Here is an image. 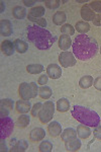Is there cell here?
Masks as SVG:
<instances>
[{"label":"cell","mask_w":101,"mask_h":152,"mask_svg":"<svg viewBox=\"0 0 101 152\" xmlns=\"http://www.w3.org/2000/svg\"><path fill=\"white\" fill-rule=\"evenodd\" d=\"M72 49L77 59L86 61L96 56L98 52V44L95 39L86 35H79L73 42Z\"/></svg>","instance_id":"cell-1"},{"label":"cell","mask_w":101,"mask_h":152,"mask_svg":"<svg viewBox=\"0 0 101 152\" xmlns=\"http://www.w3.org/2000/svg\"><path fill=\"white\" fill-rule=\"evenodd\" d=\"M26 31L28 41L39 50H49L57 41V38L52 35L51 31L39 26H28Z\"/></svg>","instance_id":"cell-2"},{"label":"cell","mask_w":101,"mask_h":152,"mask_svg":"<svg viewBox=\"0 0 101 152\" xmlns=\"http://www.w3.org/2000/svg\"><path fill=\"white\" fill-rule=\"evenodd\" d=\"M71 114L79 123L86 125V126L95 128L100 124V117L98 116L97 113L82 105H74Z\"/></svg>","instance_id":"cell-3"},{"label":"cell","mask_w":101,"mask_h":152,"mask_svg":"<svg viewBox=\"0 0 101 152\" xmlns=\"http://www.w3.org/2000/svg\"><path fill=\"white\" fill-rule=\"evenodd\" d=\"M54 113H55V104L53 102L48 100L45 104H43V107L39 114V121L43 124L50 123L54 117Z\"/></svg>","instance_id":"cell-4"},{"label":"cell","mask_w":101,"mask_h":152,"mask_svg":"<svg viewBox=\"0 0 101 152\" xmlns=\"http://www.w3.org/2000/svg\"><path fill=\"white\" fill-rule=\"evenodd\" d=\"M14 128V123L11 118L4 117L0 119V138L4 140L7 137L10 136Z\"/></svg>","instance_id":"cell-5"},{"label":"cell","mask_w":101,"mask_h":152,"mask_svg":"<svg viewBox=\"0 0 101 152\" xmlns=\"http://www.w3.org/2000/svg\"><path fill=\"white\" fill-rule=\"evenodd\" d=\"M59 62L62 67L64 68H69L72 67V66L76 65V59L74 57V54L72 52H61V54L59 55Z\"/></svg>","instance_id":"cell-6"},{"label":"cell","mask_w":101,"mask_h":152,"mask_svg":"<svg viewBox=\"0 0 101 152\" xmlns=\"http://www.w3.org/2000/svg\"><path fill=\"white\" fill-rule=\"evenodd\" d=\"M18 94L20 95L21 99L29 100L31 99H33V92H31V85L26 82H23L20 85H19Z\"/></svg>","instance_id":"cell-7"},{"label":"cell","mask_w":101,"mask_h":152,"mask_svg":"<svg viewBox=\"0 0 101 152\" xmlns=\"http://www.w3.org/2000/svg\"><path fill=\"white\" fill-rule=\"evenodd\" d=\"M46 136V131L43 128H34L29 133V141L31 142H39L45 139Z\"/></svg>","instance_id":"cell-8"},{"label":"cell","mask_w":101,"mask_h":152,"mask_svg":"<svg viewBox=\"0 0 101 152\" xmlns=\"http://www.w3.org/2000/svg\"><path fill=\"white\" fill-rule=\"evenodd\" d=\"M47 74L52 79H59L62 76V68L57 64H50L47 67Z\"/></svg>","instance_id":"cell-9"},{"label":"cell","mask_w":101,"mask_h":152,"mask_svg":"<svg viewBox=\"0 0 101 152\" xmlns=\"http://www.w3.org/2000/svg\"><path fill=\"white\" fill-rule=\"evenodd\" d=\"M10 144H11L10 151H13V152H23V151H25L28 147V143L25 140L12 139Z\"/></svg>","instance_id":"cell-10"},{"label":"cell","mask_w":101,"mask_h":152,"mask_svg":"<svg viewBox=\"0 0 101 152\" xmlns=\"http://www.w3.org/2000/svg\"><path fill=\"white\" fill-rule=\"evenodd\" d=\"M15 109L16 112L19 114H26L29 111H31V104L29 100L25 99H19L16 102L15 104Z\"/></svg>","instance_id":"cell-11"},{"label":"cell","mask_w":101,"mask_h":152,"mask_svg":"<svg viewBox=\"0 0 101 152\" xmlns=\"http://www.w3.org/2000/svg\"><path fill=\"white\" fill-rule=\"evenodd\" d=\"M0 34L3 37H9L12 34V23L8 19H2L0 21Z\"/></svg>","instance_id":"cell-12"},{"label":"cell","mask_w":101,"mask_h":152,"mask_svg":"<svg viewBox=\"0 0 101 152\" xmlns=\"http://www.w3.org/2000/svg\"><path fill=\"white\" fill-rule=\"evenodd\" d=\"M81 18L84 19V21H93L95 18V12L90 8L89 5H83L81 8Z\"/></svg>","instance_id":"cell-13"},{"label":"cell","mask_w":101,"mask_h":152,"mask_svg":"<svg viewBox=\"0 0 101 152\" xmlns=\"http://www.w3.org/2000/svg\"><path fill=\"white\" fill-rule=\"evenodd\" d=\"M48 133L50 134L51 137H58L62 133V126L58 122H51L48 125Z\"/></svg>","instance_id":"cell-14"},{"label":"cell","mask_w":101,"mask_h":152,"mask_svg":"<svg viewBox=\"0 0 101 152\" xmlns=\"http://www.w3.org/2000/svg\"><path fill=\"white\" fill-rule=\"evenodd\" d=\"M14 43H12L11 41L5 40L1 43V51L5 56H12L14 54Z\"/></svg>","instance_id":"cell-15"},{"label":"cell","mask_w":101,"mask_h":152,"mask_svg":"<svg viewBox=\"0 0 101 152\" xmlns=\"http://www.w3.org/2000/svg\"><path fill=\"white\" fill-rule=\"evenodd\" d=\"M72 40H71L70 36L62 35L59 39V48L63 51H67L69 48L72 46Z\"/></svg>","instance_id":"cell-16"},{"label":"cell","mask_w":101,"mask_h":152,"mask_svg":"<svg viewBox=\"0 0 101 152\" xmlns=\"http://www.w3.org/2000/svg\"><path fill=\"white\" fill-rule=\"evenodd\" d=\"M77 131L74 130L73 128H67L65 129L64 131L62 132V135H61V138L64 142H67V141H70L72 139H75L77 138Z\"/></svg>","instance_id":"cell-17"},{"label":"cell","mask_w":101,"mask_h":152,"mask_svg":"<svg viewBox=\"0 0 101 152\" xmlns=\"http://www.w3.org/2000/svg\"><path fill=\"white\" fill-rule=\"evenodd\" d=\"M65 147L67 151H78L81 148V141L75 138L70 141L65 142Z\"/></svg>","instance_id":"cell-18"},{"label":"cell","mask_w":101,"mask_h":152,"mask_svg":"<svg viewBox=\"0 0 101 152\" xmlns=\"http://www.w3.org/2000/svg\"><path fill=\"white\" fill-rule=\"evenodd\" d=\"M91 133H92V132H91L89 126H86V125L81 124L77 127V134L81 139L88 138V137L91 135Z\"/></svg>","instance_id":"cell-19"},{"label":"cell","mask_w":101,"mask_h":152,"mask_svg":"<svg viewBox=\"0 0 101 152\" xmlns=\"http://www.w3.org/2000/svg\"><path fill=\"white\" fill-rule=\"evenodd\" d=\"M13 43H14V47H15V50L17 53L24 54L28 50V44H26L25 42L20 40V39H16Z\"/></svg>","instance_id":"cell-20"},{"label":"cell","mask_w":101,"mask_h":152,"mask_svg":"<svg viewBox=\"0 0 101 152\" xmlns=\"http://www.w3.org/2000/svg\"><path fill=\"white\" fill-rule=\"evenodd\" d=\"M29 123H31V117L25 114H21L16 120V126L21 129L26 128L29 125Z\"/></svg>","instance_id":"cell-21"},{"label":"cell","mask_w":101,"mask_h":152,"mask_svg":"<svg viewBox=\"0 0 101 152\" xmlns=\"http://www.w3.org/2000/svg\"><path fill=\"white\" fill-rule=\"evenodd\" d=\"M45 7L44 6H34L29 10L28 15L31 16V18H43V15H45Z\"/></svg>","instance_id":"cell-22"},{"label":"cell","mask_w":101,"mask_h":152,"mask_svg":"<svg viewBox=\"0 0 101 152\" xmlns=\"http://www.w3.org/2000/svg\"><path fill=\"white\" fill-rule=\"evenodd\" d=\"M67 20V16L64 11H57L53 15V23L56 26H61Z\"/></svg>","instance_id":"cell-23"},{"label":"cell","mask_w":101,"mask_h":152,"mask_svg":"<svg viewBox=\"0 0 101 152\" xmlns=\"http://www.w3.org/2000/svg\"><path fill=\"white\" fill-rule=\"evenodd\" d=\"M12 15H13V18L16 19H23L26 15L25 8L23 6H19V5L13 7V9H12Z\"/></svg>","instance_id":"cell-24"},{"label":"cell","mask_w":101,"mask_h":152,"mask_svg":"<svg viewBox=\"0 0 101 152\" xmlns=\"http://www.w3.org/2000/svg\"><path fill=\"white\" fill-rule=\"evenodd\" d=\"M93 82H94V80H93V77L90 75H85L83 76V77H81V79L79 80V85H80L81 88H89L93 85Z\"/></svg>","instance_id":"cell-25"},{"label":"cell","mask_w":101,"mask_h":152,"mask_svg":"<svg viewBox=\"0 0 101 152\" xmlns=\"http://www.w3.org/2000/svg\"><path fill=\"white\" fill-rule=\"evenodd\" d=\"M70 109V102L67 99H60L57 102V110L60 113L68 112Z\"/></svg>","instance_id":"cell-26"},{"label":"cell","mask_w":101,"mask_h":152,"mask_svg":"<svg viewBox=\"0 0 101 152\" xmlns=\"http://www.w3.org/2000/svg\"><path fill=\"white\" fill-rule=\"evenodd\" d=\"M75 28L77 29L78 33H80L81 35H85L86 33L90 31V24L86 21H78L76 23V26H75Z\"/></svg>","instance_id":"cell-27"},{"label":"cell","mask_w":101,"mask_h":152,"mask_svg":"<svg viewBox=\"0 0 101 152\" xmlns=\"http://www.w3.org/2000/svg\"><path fill=\"white\" fill-rule=\"evenodd\" d=\"M39 94L43 99H49L53 94V91H52L51 87L47 86V85H43V86L39 88Z\"/></svg>","instance_id":"cell-28"},{"label":"cell","mask_w":101,"mask_h":152,"mask_svg":"<svg viewBox=\"0 0 101 152\" xmlns=\"http://www.w3.org/2000/svg\"><path fill=\"white\" fill-rule=\"evenodd\" d=\"M44 70H45V67L41 64H29L26 66V71L31 74H39Z\"/></svg>","instance_id":"cell-29"},{"label":"cell","mask_w":101,"mask_h":152,"mask_svg":"<svg viewBox=\"0 0 101 152\" xmlns=\"http://www.w3.org/2000/svg\"><path fill=\"white\" fill-rule=\"evenodd\" d=\"M61 33L63 35L67 36H73L75 34V28H73V26H71L70 23H66L61 28Z\"/></svg>","instance_id":"cell-30"},{"label":"cell","mask_w":101,"mask_h":152,"mask_svg":"<svg viewBox=\"0 0 101 152\" xmlns=\"http://www.w3.org/2000/svg\"><path fill=\"white\" fill-rule=\"evenodd\" d=\"M39 150L41 152H51L53 150V144L50 141H43L39 146Z\"/></svg>","instance_id":"cell-31"},{"label":"cell","mask_w":101,"mask_h":152,"mask_svg":"<svg viewBox=\"0 0 101 152\" xmlns=\"http://www.w3.org/2000/svg\"><path fill=\"white\" fill-rule=\"evenodd\" d=\"M28 20L33 21V23H36V26H41V28H45L47 26V20L44 18H31V16L28 15Z\"/></svg>","instance_id":"cell-32"},{"label":"cell","mask_w":101,"mask_h":152,"mask_svg":"<svg viewBox=\"0 0 101 152\" xmlns=\"http://www.w3.org/2000/svg\"><path fill=\"white\" fill-rule=\"evenodd\" d=\"M89 7L94 12L101 13V1L100 0H94V1H91V3H89Z\"/></svg>","instance_id":"cell-33"},{"label":"cell","mask_w":101,"mask_h":152,"mask_svg":"<svg viewBox=\"0 0 101 152\" xmlns=\"http://www.w3.org/2000/svg\"><path fill=\"white\" fill-rule=\"evenodd\" d=\"M45 4L49 9H57L60 6L61 1L60 0H47L45 1Z\"/></svg>","instance_id":"cell-34"},{"label":"cell","mask_w":101,"mask_h":152,"mask_svg":"<svg viewBox=\"0 0 101 152\" xmlns=\"http://www.w3.org/2000/svg\"><path fill=\"white\" fill-rule=\"evenodd\" d=\"M13 100L12 99H1V102H0V107H5V109H8L9 111H11L12 109H13Z\"/></svg>","instance_id":"cell-35"},{"label":"cell","mask_w":101,"mask_h":152,"mask_svg":"<svg viewBox=\"0 0 101 152\" xmlns=\"http://www.w3.org/2000/svg\"><path fill=\"white\" fill-rule=\"evenodd\" d=\"M41 107H43V104L41 102H36V104L33 105V107H31V116L33 117H39V112H41Z\"/></svg>","instance_id":"cell-36"},{"label":"cell","mask_w":101,"mask_h":152,"mask_svg":"<svg viewBox=\"0 0 101 152\" xmlns=\"http://www.w3.org/2000/svg\"><path fill=\"white\" fill-rule=\"evenodd\" d=\"M48 80H49V76L48 74H43L41 75L39 77V80H38V83L41 86H43V85H46L47 83H48Z\"/></svg>","instance_id":"cell-37"},{"label":"cell","mask_w":101,"mask_h":152,"mask_svg":"<svg viewBox=\"0 0 101 152\" xmlns=\"http://www.w3.org/2000/svg\"><path fill=\"white\" fill-rule=\"evenodd\" d=\"M29 85H31V92H33V99H34V97H36V95H38V94H39V87H38V85H36V82H31L29 83Z\"/></svg>","instance_id":"cell-38"},{"label":"cell","mask_w":101,"mask_h":152,"mask_svg":"<svg viewBox=\"0 0 101 152\" xmlns=\"http://www.w3.org/2000/svg\"><path fill=\"white\" fill-rule=\"evenodd\" d=\"M93 135H94L95 138L101 140V126L98 125L97 127H95V129L93 130Z\"/></svg>","instance_id":"cell-39"},{"label":"cell","mask_w":101,"mask_h":152,"mask_svg":"<svg viewBox=\"0 0 101 152\" xmlns=\"http://www.w3.org/2000/svg\"><path fill=\"white\" fill-rule=\"evenodd\" d=\"M93 85L97 90H100L101 91V77H97L94 79V82H93Z\"/></svg>","instance_id":"cell-40"},{"label":"cell","mask_w":101,"mask_h":152,"mask_svg":"<svg viewBox=\"0 0 101 152\" xmlns=\"http://www.w3.org/2000/svg\"><path fill=\"white\" fill-rule=\"evenodd\" d=\"M9 110L8 109H5L3 107H0V116L1 118H4V117H7L9 115Z\"/></svg>","instance_id":"cell-41"},{"label":"cell","mask_w":101,"mask_h":152,"mask_svg":"<svg viewBox=\"0 0 101 152\" xmlns=\"http://www.w3.org/2000/svg\"><path fill=\"white\" fill-rule=\"evenodd\" d=\"M93 23L96 26H101V13H98L97 15H95V18L93 19Z\"/></svg>","instance_id":"cell-42"},{"label":"cell","mask_w":101,"mask_h":152,"mask_svg":"<svg viewBox=\"0 0 101 152\" xmlns=\"http://www.w3.org/2000/svg\"><path fill=\"white\" fill-rule=\"evenodd\" d=\"M34 3H36V1H28V0H24L23 1V4L25 6H33Z\"/></svg>","instance_id":"cell-43"},{"label":"cell","mask_w":101,"mask_h":152,"mask_svg":"<svg viewBox=\"0 0 101 152\" xmlns=\"http://www.w3.org/2000/svg\"><path fill=\"white\" fill-rule=\"evenodd\" d=\"M8 149H7V147L5 145V142H4V140H1V151H7Z\"/></svg>","instance_id":"cell-44"},{"label":"cell","mask_w":101,"mask_h":152,"mask_svg":"<svg viewBox=\"0 0 101 152\" xmlns=\"http://www.w3.org/2000/svg\"><path fill=\"white\" fill-rule=\"evenodd\" d=\"M0 3H1V11H0V12L2 13V12H3V9L5 8V7H4V5H3V1H1Z\"/></svg>","instance_id":"cell-45"},{"label":"cell","mask_w":101,"mask_h":152,"mask_svg":"<svg viewBox=\"0 0 101 152\" xmlns=\"http://www.w3.org/2000/svg\"><path fill=\"white\" fill-rule=\"evenodd\" d=\"M100 54H101V48H100Z\"/></svg>","instance_id":"cell-46"}]
</instances>
